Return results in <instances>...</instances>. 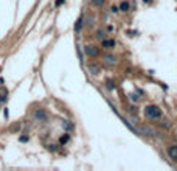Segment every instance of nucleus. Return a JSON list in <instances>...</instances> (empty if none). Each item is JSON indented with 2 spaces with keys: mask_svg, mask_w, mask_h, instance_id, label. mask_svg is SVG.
<instances>
[{
  "mask_svg": "<svg viewBox=\"0 0 177 171\" xmlns=\"http://www.w3.org/2000/svg\"><path fill=\"white\" fill-rule=\"evenodd\" d=\"M145 117L148 120H160L162 118V109L155 104H148L145 107Z\"/></svg>",
  "mask_w": 177,
  "mask_h": 171,
  "instance_id": "f257e3e1",
  "label": "nucleus"
},
{
  "mask_svg": "<svg viewBox=\"0 0 177 171\" xmlns=\"http://www.w3.org/2000/svg\"><path fill=\"white\" fill-rule=\"evenodd\" d=\"M84 55L90 59H95L101 55V48L96 44H87V45H84Z\"/></svg>",
  "mask_w": 177,
  "mask_h": 171,
  "instance_id": "f03ea898",
  "label": "nucleus"
},
{
  "mask_svg": "<svg viewBox=\"0 0 177 171\" xmlns=\"http://www.w3.org/2000/svg\"><path fill=\"white\" fill-rule=\"evenodd\" d=\"M33 118L37 123H47L48 121V114H47L45 109H36L33 112Z\"/></svg>",
  "mask_w": 177,
  "mask_h": 171,
  "instance_id": "7ed1b4c3",
  "label": "nucleus"
},
{
  "mask_svg": "<svg viewBox=\"0 0 177 171\" xmlns=\"http://www.w3.org/2000/svg\"><path fill=\"white\" fill-rule=\"evenodd\" d=\"M102 62H104L106 66H115L118 62V58H117V55H114V53H106V55L102 56Z\"/></svg>",
  "mask_w": 177,
  "mask_h": 171,
  "instance_id": "20e7f679",
  "label": "nucleus"
},
{
  "mask_svg": "<svg viewBox=\"0 0 177 171\" xmlns=\"http://www.w3.org/2000/svg\"><path fill=\"white\" fill-rule=\"evenodd\" d=\"M166 154L171 160L177 162V143H171V145H168L166 148Z\"/></svg>",
  "mask_w": 177,
  "mask_h": 171,
  "instance_id": "39448f33",
  "label": "nucleus"
},
{
  "mask_svg": "<svg viewBox=\"0 0 177 171\" xmlns=\"http://www.w3.org/2000/svg\"><path fill=\"white\" fill-rule=\"evenodd\" d=\"M137 132L142 134V136H148V137H155V134H157L155 129H152L151 126H140Z\"/></svg>",
  "mask_w": 177,
  "mask_h": 171,
  "instance_id": "423d86ee",
  "label": "nucleus"
},
{
  "mask_svg": "<svg viewBox=\"0 0 177 171\" xmlns=\"http://www.w3.org/2000/svg\"><path fill=\"white\" fill-rule=\"evenodd\" d=\"M117 45V41L115 39H109V38H104L101 41V48H104V50H112V48H115Z\"/></svg>",
  "mask_w": 177,
  "mask_h": 171,
  "instance_id": "0eeeda50",
  "label": "nucleus"
},
{
  "mask_svg": "<svg viewBox=\"0 0 177 171\" xmlns=\"http://www.w3.org/2000/svg\"><path fill=\"white\" fill-rule=\"evenodd\" d=\"M87 72H89L90 75H99L101 66L96 64V62H89V64H87Z\"/></svg>",
  "mask_w": 177,
  "mask_h": 171,
  "instance_id": "6e6552de",
  "label": "nucleus"
},
{
  "mask_svg": "<svg viewBox=\"0 0 177 171\" xmlns=\"http://www.w3.org/2000/svg\"><path fill=\"white\" fill-rule=\"evenodd\" d=\"M95 38H96L98 41H102V39L106 38V31L102 30V28H98V30L95 31Z\"/></svg>",
  "mask_w": 177,
  "mask_h": 171,
  "instance_id": "1a4fd4ad",
  "label": "nucleus"
},
{
  "mask_svg": "<svg viewBox=\"0 0 177 171\" xmlns=\"http://www.w3.org/2000/svg\"><path fill=\"white\" fill-rule=\"evenodd\" d=\"M118 8H120V11H123V13H127V11L130 10V3H129V2H121Z\"/></svg>",
  "mask_w": 177,
  "mask_h": 171,
  "instance_id": "9d476101",
  "label": "nucleus"
},
{
  "mask_svg": "<svg viewBox=\"0 0 177 171\" xmlns=\"http://www.w3.org/2000/svg\"><path fill=\"white\" fill-rule=\"evenodd\" d=\"M90 2H92V5L95 8H102L106 5V0H90Z\"/></svg>",
  "mask_w": 177,
  "mask_h": 171,
  "instance_id": "9b49d317",
  "label": "nucleus"
},
{
  "mask_svg": "<svg viewBox=\"0 0 177 171\" xmlns=\"http://www.w3.org/2000/svg\"><path fill=\"white\" fill-rule=\"evenodd\" d=\"M106 87L109 89V90H115V89H117V83H115V81H112V79H107L106 81Z\"/></svg>",
  "mask_w": 177,
  "mask_h": 171,
  "instance_id": "f8f14e48",
  "label": "nucleus"
},
{
  "mask_svg": "<svg viewBox=\"0 0 177 171\" xmlns=\"http://www.w3.org/2000/svg\"><path fill=\"white\" fill-rule=\"evenodd\" d=\"M129 100H130V101H134V103H137V101L140 100V96H137L135 93H130V95H129Z\"/></svg>",
  "mask_w": 177,
  "mask_h": 171,
  "instance_id": "ddd939ff",
  "label": "nucleus"
},
{
  "mask_svg": "<svg viewBox=\"0 0 177 171\" xmlns=\"http://www.w3.org/2000/svg\"><path fill=\"white\" fill-rule=\"evenodd\" d=\"M59 142H61V145H65V143L69 142V134H65V136H62Z\"/></svg>",
  "mask_w": 177,
  "mask_h": 171,
  "instance_id": "4468645a",
  "label": "nucleus"
},
{
  "mask_svg": "<svg viewBox=\"0 0 177 171\" xmlns=\"http://www.w3.org/2000/svg\"><path fill=\"white\" fill-rule=\"evenodd\" d=\"M118 11H120V8H118V6H115V5H112V6H110V13H114V14H117Z\"/></svg>",
  "mask_w": 177,
  "mask_h": 171,
  "instance_id": "2eb2a0df",
  "label": "nucleus"
},
{
  "mask_svg": "<svg viewBox=\"0 0 177 171\" xmlns=\"http://www.w3.org/2000/svg\"><path fill=\"white\" fill-rule=\"evenodd\" d=\"M62 126H64V128L67 129V131H69V129H72V124H70L69 121H64V123H62Z\"/></svg>",
  "mask_w": 177,
  "mask_h": 171,
  "instance_id": "dca6fc26",
  "label": "nucleus"
},
{
  "mask_svg": "<svg viewBox=\"0 0 177 171\" xmlns=\"http://www.w3.org/2000/svg\"><path fill=\"white\" fill-rule=\"evenodd\" d=\"M64 2H65V0H56V3H54V5H56V6H59V5H62Z\"/></svg>",
  "mask_w": 177,
  "mask_h": 171,
  "instance_id": "f3484780",
  "label": "nucleus"
},
{
  "mask_svg": "<svg viewBox=\"0 0 177 171\" xmlns=\"http://www.w3.org/2000/svg\"><path fill=\"white\" fill-rule=\"evenodd\" d=\"M160 126H162V128H168V126H169V123H166V121L163 123V121H162V123H160Z\"/></svg>",
  "mask_w": 177,
  "mask_h": 171,
  "instance_id": "a211bd4d",
  "label": "nucleus"
},
{
  "mask_svg": "<svg viewBox=\"0 0 177 171\" xmlns=\"http://www.w3.org/2000/svg\"><path fill=\"white\" fill-rule=\"evenodd\" d=\"M20 142H28V136H26V137L22 136V137H20Z\"/></svg>",
  "mask_w": 177,
  "mask_h": 171,
  "instance_id": "6ab92c4d",
  "label": "nucleus"
}]
</instances>
